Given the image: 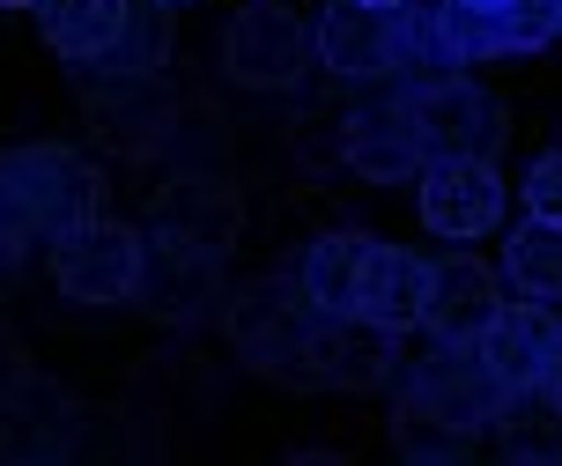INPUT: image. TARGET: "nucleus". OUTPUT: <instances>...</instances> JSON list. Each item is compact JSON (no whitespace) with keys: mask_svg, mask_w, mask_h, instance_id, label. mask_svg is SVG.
<instances>
[{"mask_svg":"<svg viewBox=\"0 0 562 466\" xmlns=\"http://www.w3.org/2000/svg\"><path fill=\"white\" fill-rule=\"evenodd\" d=\"M504 311V275L481 267L474 252H451L429 267V297H422V326L437 341H481V326Z\"/></svg>","mask_w":562,"mask_h":466,"instance_id":"14","label":"nucleus"},{"mask_svg":"<svg viewBox=\"0 0 562 466\" xmlns=\"http://www.w3.org/2000/svg\"><path fill=\"white\" fill-rule=\"evenodd\" d=\"M393 444H400V459H415V466H459L467 452H474V430H459V422H445V414H429V408H415V400H400Z\"/></svg>","mask_w":562,"mask_h":466,"instance_id":"22","label":"nucleus"},{"mask_svg":"<svg viewBox=\"0 0 562 466\" xmlns=\"http://www.w3.org/2000/svg\"><path fill=\"white\" fill-rule=\"evenodd\" d=\"M363 252H370V237H363V230H326V237H311V252H304V267H296V281H304V297L318 303L326 319L356 311Z\"/></svg>","mask_w":562,"mask_h":466,"instance_id":"19","label":"nucleus"},{"mask_svg":"<svg viewBox=\"0 0 562 466\" xmlns=\"http://www.w3.org/2000/svg\"><path fill=\"white\" fill-rule=\"evenodd\" d=\"M407 111H415V134H422V148H429V164H437V156H496L504 134H510L504 104L481 82H467L459 67H451V75H429L422 89H407Z\"/></svg>","mask_w":562,"mask_h":466,"instance_id":"5","label":"nucleus"},{"mask_svg":"<svg viewBox=\"0 0 562 466\" xmlns=\"http://www.w3.org/2000/svg\"><path fill=\"white\" fill-rule=\"evenodd\" d=\"M407 400L459 422V430H488L496 408H504V378L488 370V356L474 341H437V356H422L407 370Z\"/></svg>","mask_w":562,"mask_h":466,"instance_id":"9","label":"nucleus"},{"mask_svg":"<svg viewBox=\"0 0 562 466\" xmlns=\"http://www.w3.org/2000/svg\"><path fill=\"white\" fill-rule=\"evenodd\" d=\"M37 237H45V230H37V215H30L23 200L8 192V178H0V275H15V267L30 259V245H37Z\"/></svg>","mask_w":562,"mask_h":466,"instance_id":"23","label":"nucleus"},{"mask_svg":"<svg viewBox=\"0 0 562 466\" xmlns=\"http://www.w3.org/2000/svg\"><path fill=\"white\" fill-rule=\"evenodd\" d=\"M37 15H45V45L59 59L97 67L126 30V0H37Z\"/></svg>","mask_w":562,"mask_h":466,"instance_id":"18","label":"nucleus"},{"mask_svg":"<svg viewBox=\"0 0 562 466\" xmlns=\"http://www.w3.org/2000/svg\"><path fill=\"white\" fill-rule=\"evenodd\" d=\"M0 8H37V0H0Z\"/></svg>","mask_w":562,"mask_h":466,"instance_id":"28","label":"nucleus"},{"mask_svg":"<svg viewBox=\"0 0 562 466\" xmlns=\"http://www.w3.org/2000/svg\"><path fill=\"white\" fill-rule=\"evenodd\" d=\"M15 385H23V356H15V341L0 333V400H8Z\"/></svg>","mask_w":562,"mask_h":466,"instance_id":"25","label":"nucleus"},{"mask_svg":"<svg viewBox=\"0 0 562 466\" xmlns=\"http://www.w3.org/2000/svg\"><path fill=\"white\" fill-rule=\"evenodd\" d=\"M148 319H164V326H200V319H215L223 311V252L207 245H186V237H140V267H134V297Z\"/></svg>","mask_w":562,"mask_h":466,"instance_id":"3","label":"nucleus"},{"mask_svg":"<svg viewBox=\"0 0 562 466\" xmlns=\"http://www.w3.org/2000/svg\"><path fill=\"white\" fill-rule=\"evenodd\" d=\"M89 134L104 141V156H148L170 134V89L164 75H104L82 89Z\"/></svg>","mask_w":562,"mask_h":466,"instance_id":"10","label":"nucleus"},{"mask_svg":"<svg viewBox=\"0 0 562 466\" xmlns=\"http://www.w3.org/2000/svg\"><path fill=\"white\" fill-rule=\"evenodd\" d=\"M496 444L518 466H562V392L548 378L510 385L496 408Z\"/></svg>","mask_w":562,"mask_h":466,"instance_id":"17","label":"nucleus"},{"mask_svg":"<svg viewBox=\"0 0 562 466\" xmlns=\"http://www.w3.org/2000/svg\"><path fill=\"white\" fill-rule=\"evenodd\" d=\"M311 59H318V37L281 0H245L223 30V75L237 89H296Z\"/></svg>","mask_w":562,"mask_h":466,"instance_id":"4","label":"nucleus"},{"mask_svg":"<svg viewBox=\"0 0 562 466\" xmlns=\"http://www.w3.org/2000/svg\"><path fill=\"white\" fill-rule=\"evenodd\" d=\"M0 178L23 200L45 237H67L82 230L89 215H104V170L89 164L82 148H59V141H23L0 156Z\"/></svg>","mask_w":562,"mask_h":466,"instance_id":"2","label":"nucleus"},{"mask_svg":"<svg viewBox=\"0 0 562 466\" xmlns=\"http://www.w3.org/2000/svg\"><path fill=\"white\" fill-rule=\"evenodd\" d=\"M318 59L334 67L340 82H378V75H400L415 67V45H407V8H370V0H326L318 15Z\"/></svg>","mask_w":562,"mask_h":466,"instance_id":"6","label":"nucleus"},{"mask_svg":"<svg viewBox=\"0 0 562 466\" xmlns=\"http://www.w3.org/2000/svg\"><path fill=\"white\" fill-rule=\"evenodd\" d=\"M400 370V333L363 319V311H340V319H318L311 333V378L340 385V392H378V385Z\"/></svg>","mask_w":562,"mask_h":466,"instance_id":"11","label":"nucleus"},{"mask_svg":"<svg viewBox=\"0 0 562 466\" xmlns=\"http://www.w3.org/2000/svg\"><path fill=\"white\" fill-rule=\"evenodd\" d=\"M164 59H170V8L164 0H126V30L97 67L104 75H164Z\"/></svg>","mask_w":562,"mask_h":466,"instance_id":"21","label":"nucleus"},{"mask_svg":"<svg viewBox=\"0 0 562 466\" xmlns=\"http://www.w3.org/2000/svg\"><path fill=\"white\" fill-rule=\"evenodd\" d=\"M340 164L356 170V178H370V186L422 178L429 148H422V134H415V111H407V97H400V104H363V111H348V126H340Z\"/></svg>","mask_w":562,"mask_h":466,"instance_id":"12","label":"nucleus"},{"mask_svg":"<svg viewBox=\"0 0 562 466\" xmlns=\"http://www.w3.org/2000/svg\"><path fill=\"white\" fill-rule=\"evenodd\" d=\"M474 348L488 356V370L504 378V392H510V385L548 378V370H555V356H562V319H555V303H540V297L504 303V311L481 326Z\"/></svg>","mask_w":562,"mask_h":466,"instance_id":"13","label":"nucleus"},{"mask_svg":"<svg viewBox=\"0 0 562 466\" xmlns=\"http://www.w3.org/2000/svg\"><path fill=\"white\" fill-rule=\"evenodd\" d=\"M134 267H140V237L112 215H89L82 230H67L53 245V281L75 303H126L134 297Z\"/></svg>","mask_w":562,"mask_h":466,"instance_id":"8","label":"nucleus"},{"mask_svg":"<svg viewBox=\"0 0 562 466\" xmlns=\"http://www.w3.org/2000/svg\"><path fill=\"white\" fill-rule=\"evenodd\" d=\"M422 297H429V259L407 252V245H378L370 237L363 281H356V311L378 319V326H393V333H407V326H422Z\"/></svg>","mask_w":562,"mask_h":466,"instance_id":"16","label":"nucleus"},{"mask_svg":"<svg viewBox=\"0 0 562 466\" xmlns=\"http://www.w3.org/2000/svg\"><path fill=\"white\" fill-rule=\"evenodd\" d=\"M504 281L540 303L562 297V222H518V237H504Z\"/></svg>","mask_w":562,"mask_h":466,"instance_id":"20","label":"nucleus"},{"mask_svg":"<svg viewBox=\"0 0 562 466\" xmlns=\"http://www.w3.org/2000/svg\"><path fill=\"white\" fill-rule=\"evenodd\" d=\"M526 208L540 222H562V148H548L533 170H526Z\"/></svg>","mask_w":562,"mask_h":466,"instance_id":"24","label":"nucleus"},{"mask_svg":"<svg viewBox=\"0 0 562 466\" xmlns=\"http://www.w3.org/2000/svg\"><path fill=\"white\" fill-rule=\"evenodd\" d=\"M318 303L304 297V281L289 275H259L229 297L223 326H229V348L252 363L259 378H281V385H318L311 378V333H318Z\"/></svg>","mask_w":562,"mask_h":466,"instance_id":"1","label":"nucleus"},{"mask_svg":"<svg viewBox=\"0 0 562 466\" xmlns=\"http://www.w3.org/2000/svg\"><path fill=\"white\" fill-rule=\"evenodd\" d=\"M422 222L467 245V237H488L504 222V170L496 156H437L422 164Z\"/></svg>","mask_w":562,"mask_h":466,"instance_id":"7","label":"nucleus"},{"mask_svg":"<svg viewBox=\"0 0 562 466\" xmlns=\"http://www.w3.org/2000/svg\"><path fill=\"white\" fill-rule=\"evenodd\" d=\"M148 215H156V230L186 237V245L229 252V245H237V222H245V200H237V186L215 178V170H186V178L156 186Z\"/></svg>","mask_w":562,"mask_h":466,"instance_id":"15","label":"nucleus"},{"mask_svg":"<svg viewBox=\"0 0 562 466\" xmlns=\"http://www.w3.org/2000/svg\"><path fill=\"white\" fill-rule=\"evenodd\" d=\"M164 8H178V0H164Z\"/></svg>","mask_w":562,"mask_h":466,"instance_id":"30","label":"nucleus"},{"mask_svg":"<svg viewBox=\"0 0 562 466\" xmlns=\"http://www.w3.org/2000/svg\"><path fill=\"white\" fill-rule=\"evenodd\" d=\"M548 385H555V392H562V356H555V370H548Z\"/></svg>","mask_w":562,"mask_h":466,"instance_id":"26","label":"nucleus"},{"mask_svg":"<svg viewBox=\"0 0 562 466\" xmlns=\"http://www.w3.org/2000/svg\"><path fill=\"white\" fill-rule=\"evenodd\" d=\"M370 8H407V0H370Z\"/></svg>","mask_w":562,"mask_h":466,"instance_id":"29","label":"nucleus"},{"mask_svg":"<svg viewBox=\"0 0 562 466\" xmlns=\"http://www.w3.org/2000/svg\"><path fill=\"white\" fill-rule=\"evenodd\" d=\"M467 8H504V0H467Z\"/></svg>","mask_w":562,"mask_h":466,"instance_id":"27","label":"nucleus"}]
</instances>
